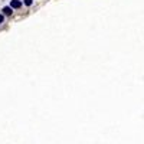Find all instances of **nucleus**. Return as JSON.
Segmentation results:
<instances>
[{"mask_svg": "<svg viewBox=\"0 0 144 144\" xmlns=\"http://www.w3.org/2000/svg\"><path fill=\"white\" fill-rule=\"evenodd\" d=\"M23 3H25L26 6H32V4H33V0H23Z\"/></svg>", "mask_w": 144, "mask_h": 144, "instance_id": "obj_3", "label": "nucleus"}, {"mask_svg": "<svg viewBox=\"0 0 144 144\" xmlns=\"http://www.w3.org/2000/svg\"><path fill=\"white\" fill-rule=\"evenodd\" d=\"M3 20H4V17H3V15H0V23H3Z\"/></svg>", "mask_w": 144, "mask_h": 144, "instance_id": "obj_4", "label": "nucleus"}, {"mask_svg": "<svg viewBox=\"0 0 144 144\" xmlns=\"http://www.w3.org/2000/svg\"><path fill=\"white\" fill-rule=\"evenodd\" d=\"M2 12H3L4 15L10 16V15H12V13H13V9H12V7H10V6H4L3 9H2Z\"/></svg>", "mask_w": 144, "mask_h": 144, "instance_id": "obj_2", "label": "nucleus"}, {"mask_svg": "<svg viewBox=\"0 0 144 144\" xmlns=\"http://www.w3.org/2000/svg\"><path fill=\"white\" fill-rule=\"evenodd\" d=\"M12 9H20L22 7V0H10V4H9Z\"/></svg>", "mask_w": 144, "mask_h": 144, "instance_id": "obj_1", "label": "nucleus"}]
</instances>
